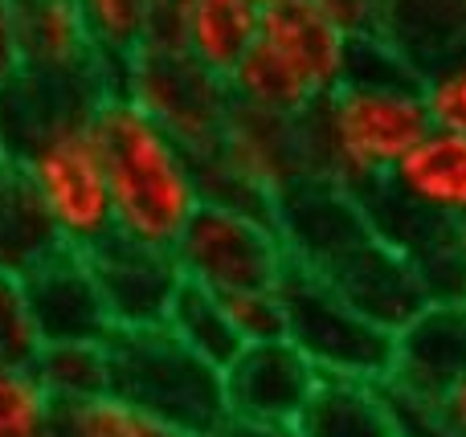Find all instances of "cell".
<instances>
[{"label": "cell", "mask_w": 466, "mask_h": 437, "mask_svg": "<svg viewBox=\"0 0 466 437\" xmlns=\"http://www.w3.org/2000/svg\"><path fill=\"white\" fill-rule=\"evenodd\" d=\"M430 135L418 70L380 37L352 49V74L315 111L299 119L311 180L369 196L397 172V164Z\"/></svg>", "instance_id": "6da1fadb"}, {"label": "cell", "mask_w": 466, "mask_h": 437, "mask_svg": "<svg viewBox=\"0 0 466 437\" xmlns=\"http://www.w3.org/2000/svg\"><path fill=\"white\" fill-rule=\"evenodd\" d=\"M95 139L103 152L115 237L172 253L193 213L205 204L197 155L119 90L98 98Z\"/></svg>", "instance_id": "7a4b0ae2"}, {"label": "cell", "mask_w": 466, "mask_h": 437, "mask_svg": "<svg viewBox=\"0 0 466 437\" xmlns=\"http://www.w3.org/2000/svg\"><path fill=\"white\" fill-rule=\"evenodd\" d=\"M356 41L303 0L262 8L249 54L229 74L233 103L249 111L303 119L352 74Z\"/></svg>", "instance_id": "3957f363"}, {"label": "cell", "mask_w": 466, "mask_h": 437, "mask_svg": "<svg viewBox=\"0 0 466 437\" xmlns=\"http://www.w3.org/2000/svg\"><path fill=\"white\" fill-rule=\"evenodd\" d=\"M111 392L147 409L185 437H221L229 425L226 376L188 352L168 327L111 332Z\"/></svg>", "instance_id": "277c9868"}, {"label": "cell", "mask_w": 466, "mask_h": 437, "mask_svg": "<svg viewBox=\"0 0 466 437\" xmlns=\"http://www.w3.org/2000/svg\"><path fill=\"white\" fill-rule=\"evenodd\" d=\"M201 193L213 204L274 213L299 184L311 180L299 139V119L233 106L209 155L197 160Z\"/></svg>", "instance_id": "5b68a950"}, {"label": "cell", "mask_w": 466, "mask_h": 437, "mask_svg": "<svg viewBox=\"0 0 466 437\" xmlns=\"http://www.w3.org/2000/svg\"><path fill=\"white\" fill-rule=\"evenodd\" d=\"M172 258L185 283L205 286L221 299L238 291L282 286V278L290 274V253L274 213L233 209V204L213 201L193 213Z\"/></svg>", "instance_id": "8992f818"}, {"label": "cell", "mask_w": 466, "mask_h": 437, "mask_svg": "<svg viewBox=\"0 0 466 437\" xmlns=\"http://www.w3.org/2000/svg\"><path fill=\"white\" fill-rule=\"evenodd\" d=\"M115 90L127 94L156 127H164L180 147L201 160L221 139L233 114L229 78L205 70L185 49L144 45L115 78Z\"/></svg>", "instance_id": "52a82bcc"}, {"label": "cell", "mask_w": 466, "mask_h": 437, "mask_svg": "<svg viewBox=\"0 0 466 437\" xmlns=\"http://www.w3.org/2000/svg\"><path fill=\"white\" fill-rule=\"evenodd\" d=\"M287 303V340L311 360L319 376L385 381L393 368V332L339 299L323 278L295 270L282 278Z\"/></svg>", "instance_id": "ba28073f"}, {"label": "cell", "mask_w": 466, "mask_h": 437, "mask_svg": "<svg viewBox=\"0 0 466 437\" xmlns=\"http://www.w3.org/2000/svg\"><path fill=\"white\" fill-rule=\"evenodd\" d=\"M274 221H279V233L287 242L290 266L307 270L315 278L336 270L339 262L352 258L360 245H369L377 237L360 196L344 193V188L319 184V180L299 184L274 209Z\"/></svg>", "instance_id": "9c48e42d"}, {"label": "cell", "mask_w": 466, "mask_h": 437, "mask_svg": "<svg viewBox=\"0 0 466 437\" xmlns=\"http://www.w3.org/2000/svg\"><path fill=\"white\" fill-rule=\"evenodd\" d=\"M16 41H21V74L57 86L115 90V74L98 57L78 0H13Z\"/></svg>", "instance_id": "30bf717a"}, {"label": "cell", "mask_w": 466, "mask_h": 437, "mask_svg": "<svg viewBox=\"0 0 466 437\" xmlns=\"http://www.w3.org/2000/svg\"><path fill=\"white\" fill-rule=\"evenodd\" d=\"M221 376L229 422L241 425H295L319 384L311 360L290 340L246 343Z\"/></svg>", "instance_id": "8fae6325"}, {"label": "cell", "mask_w": 466, "mask_h": 437, "mask_svg": "<svg viewBox=\"0 0 466 437\" xmlns=\"http://www.w3.org/2000/svg\"><path fill=\"white\" fill-rule=\"evenodd\" d=\"M90 258V270L98 278L106 315L115 332H152L164 327L177 291L185 286L180 266L168 250H147V245L111 237Z\"/></svg>", "instance_id": "7c38bea8"}, {"label": "cell", "mask_w": 466, "mask_h": 437, "mask_svg": "<svg viewBox=\"0 0 466 437\" xmlns=\"http://www.w3.org/2000/svg\"><path fill=\"white\" fill-rule=\"evenodd\" d=\"M29 294L33 319L46 343H103L111 340V315H106L98 278L90 258L78 250H57L21 278Z\"/></svg>", "instance_id": "4fadbf2b"}, {"label": "cell", "mask_w": 466, "mask_h": 437, "mask_svg": "<svg viewBox=\"0 0 466 437\" xmlns=\"http://www.w3.org/2000/svg\"><path fill=\"white\" fill-rule=\"evenodd\" d=\"M466 376V299H430L393 332L385 384L418 397H442Z\"/></svg>", "instance_id": "5bb4252c"}, {"label": "cell", "mask_w": 466, "mask_h": 437, "mask_svg": "<svg viewBox=\"0 0 466 437\" xmlns=\"http://www.w3.org/2000/svg\"><path fill=\"white\" fill-rule=\"evenodd\" d=\"M323 283H328L339 299L352 303L360 315L380 323L385 332H397L401 323H410L430 303L413 262L405 258V253H397L393 245H385L380 237H372L352 258H344L336 270H328Z\"/></svg>", "instance_id": "9a60e30c"}, {"label": "cell", "mask_w": 466, "mask_h": 437, "mask_svg": "<svg viewBox=\"0 0 466 437\" xmlns=\"http://www.w3.org/2000/svg\"><path fill=\"white\" fill-rule=\"evenodd\" d=\"M389 196L438 225H462L466 221V135L434 131L397 164L385 180Z\"/></svg>", "instance_id": "2e32d148"}, {"label": "cell", "mask_w": 466, "mask_h": 437, "mask_svg": "<svg viewBox=\"0 0 466 437\" xmlns=\"http://www.w3.org/2000/svg\"><path fill=\"white\" fill-rule=\"evenodd\" d=\"M295 430L299 437H397L385 381L319 376Z\"/></svg>", "instance_id": "e0dca14e"}, {"label": "cell", "mask_w": 466, "mask_h": 437, "mask_svg": "<svg viewBox=\"0 0 466 437\" xmlns=\"http://www.w3.org/2000/svg\"><path fill=\"white\" fill-rule=\"evenodd\" d=\"M377 37L421 74L430 62L466 41V5L462 0H385Z\"/></svg>", "instance_id": "ac0fdd59"}, {"label": "cell", "mask_w": 466, "mask_h": 437, "mask_svg": "<svg viewBox=\"0 0 466 437\" xmlns=\"http://www.w3.org/2000/svg\"><path fill=\"white\" fill-rule=\"evenodd\" d=\"M57 250H62V242H57L49 213L41 209L37 193L21 176V168L5 160L0 164V274L25 278L37 262H46Z\"/></svg>", "instance_id": "d6986e66"}, {"label": "cell", "mask_w": 466, "mask_h": 437, "mask_svg": "<svg viewBox=\"0 0 466 437\" xmlns=\"http://www.w3.org/2000/svg\"><path fill=\"white\" fill-rule=\"evenodd\" d=\"M258 16H262V8L246 5V0H193L185 29V54L193 62H201L205 70L229 78L254 45Z\"/></svg>", "instance_id": "ffe728a7"}, {"label": "cell", "mask_w": 466, "mask_h": 437, "mask_svg": "<svg viewBox=\"0 0 466 437\" xmlns=\"http://www.w3.org/2000/svg\"><path fill=\"white\" fill-rule=\"evenodd\" d=\"M164 327H168L188 352H197V356L209 360L221 372H226L233 360H238V352L246 348L229 319V311H226V303H221V294L205 291V286H193V283H185L177 291Z\"/></svg>", "instance_id": "44dd1931"}, {"label": "cell", "mask_w": 466, "mask_h": 437, "mask_svg": "<svg viewBox=\"0 0 466 437\" xmlns=\"http://www.w3.org/2000/svg\"><path fill=\"white\" fill-rule=\"evenodd\" d=\"M57 405H78L111 392V352L103 343H46L33 364Z\"/></svg>", "instance_id": "7402d4cb"}, {"label": "cell", "mask_w": 466, "mask_h": 437, "mask_svg": "<svg viewBox=\"0 0 466 437\" xmlns=\"http://www.w3.org/2000/svg\"><path fill=\"white\" fill-rule=\"evenodd\" d=\"M152 8L156 0H78L82 25L115 78L152 37Z\"/></svg>", "instance_id": "603a6c76"}, {"label": "cell", "mask_w": 466, "mask_h": 437, "mask_svg": "<svg viewBox=\"0 0 466 437\" xmlns=\"http://www.w3.org/2000/svg\"><path fill=\"white\" fill-rule=\"evenodd\" d=\"M49 437H185L147 409L123 401L119 392H103L95 401L57 405V422Z\"/></svg>", "instance_id": "cb8c5ba5"}, {"label": "cell", "mask_w": 466, "mask_h": 437, "mask_svg": "<svg viewBox=\"0 0 466 437\" xmlns=\"http://www.w3.org/2000/svg\"><path fill=\"white\" fill-rule=\"evenodd\" d=\"M57 401L33 368H0V437H49Z\"/></svg>", "instance_id": "d4e9b609"}, {"label": "cell", "mask_w": 466, "mask_h": 437, "mask_svg": "<svg viewBox=\"0 0 466 437\" xmlns=\"http://www.w3.org/2000/svg\"><path fill=\"white\" fill-rule=\"evenodd\" d=\"M418 86L430 111V127L466 135V41H459L438 62H430L418 74Z\"/></svg>", "instance_id": "484cf974"}, {"label": "cell", "mask_w": 466, "mask_h": 437, "mask_svg": "<svg viewBox=\"0 0 466 437\" xmlns=\"http://www.w3.org/2000/svg\"><path fill=\"white\" fill-rule=\"evenodd\" d=\"M46 348L29 294L16 274H0V368H33Z\"/></svg>", "instance_id": "4316f807"}, {"label": "cell", "mask_w": 466, "mask_h": 437, "mask_svg": "<svg viewBox=\"0 0 466 437\" xmlns=\"http://www.w3.org/2000/svg\"><path fill=\"white\" fill-rule=\"evenodd\" d=\"M226 311L238 327L241 343H266V340H287V303H282V286H262V291H238L226 294Z\"/></svg>", "instance_id": "83f0119b"}, {"label": "cell", "mask_w": 466, "mask_h": 437, "mask_svg": "<svg viewBox=\"0 0 466 437\" xmlns=\"http://www.w3.org/2000/svg\"><path fill=\"white\" fill-rule=\"evenodd\" d=\"M303 5H311L323 21H331L339 33H348L352 41L377 37L380 13H385V0H303Z\"/></svg>", "instance_id": "f1b7e54d"}, {"label": "cell", "mask_w": 466, "mask_h": 437, "mask_svg": "<svg viewBox=\"0 0 466 437\" xmlns=\"http://www.w3.org/2000/svg\"><path fill=\"white\" fill-rule=\"evenodd\" d=\"M389 389V405H393L397 437H446L442 413H438V397H418V392H401L393 384Z\"/></svg>", "instance_id": "f546056e"}, {"label": "cell", "mask_w": 466, "mask_h": 437, "mask_svg": "<svg viewBox=\"0 0 466 437\" xmlns=\"http://www.w3.org/2000/svg\"><path fill=\"white\" fill-rule=\"evenodd\" d=\"M188 13H193V0H156V8H152V37H147V45H156V49H185Z\"/></svg>", "instance_id": "4dcf8cb0"}, {"label": "cell", "mask_w": 466, "mask_h": 437, "mask_svg": "<svg viewBox=\"0 0 466 437\" xmlns=\"http://www.w3.org/2000/svg\"><path fill=\"white\" fill-rule=\"evenodd\" d=\"M21 78V41H16L13 0H0V90Z\"/></svg>", "instance_id": "1f68e13d"}, {"label": "cell", "mask_w": 466, "mask_h": 437, "mask_svg": "<svg viewBox=\"0 0 466 437\" xmlns=\"http://www.w3.org/2000/svg\"><path fill=\"white\" fill-rule=\"evenodd\" d=\"M438 413H442L446 437H466V376L438 397Z\"/></svg>", "instance_id": "d6a6232c"}, {"label": "cell", "mask_w": 466, "mask_h": 437, "mask_svg": "<svg viewBox=\"0 0 466 437\" xmlns=\"http://www.w3.org/2000/svg\"><path fill=\"white\" fill-rule=\"evenodd\" d=\"M221 437H299L295 425H241V422H229Z\"/></svg>", "instance_id": "836d02e7"}, {"label": "cell", "mask_w": 466, "mask_h": 437, "mask_svg": "<svg viewBox=\"0 0 466 437\" xmlns=\"http://www.w3.org/2000/svg\"><path fill=\"white\" fill-rule=\"evenodd\" d=\"M451 250H454V266H459V278H462V291H466V221L454 225V237H451Z\"/></svg>", "instance_id": "e575fe53"}, {"label": "cell", "mask_w": 466, "mask_h": 437, "mask_svg": "<svg viewBox=\"0 0 466 437\" xmlns=\"http://www.w3.org/2000/svg\"><path fill=\"white\" fill-rule=\"evenodd\" d=\"M246 5H254V8H270V5H279V0H246Z\"/></svg>", "instance_id": "d590c367"}, {"label": "cell", "mask_w": 466, "mask_h": 437, "mask_svg": "<svg viewBox=\"0 0 466 437\" xmlns=\"http://www.w3.org/2000/svg\"><path fill=\"white\" fill-rule=\"evenodd\" d=\"M0 164H5V152H0Z\"/></svg>", "instance_id": "8d00e7d4"}, {"label": "cell", "mask_w": 466, "mask_h": 437, "mask_svg": "<svg viewBox=\"0 0 466 437\" xmlns=\"http://www.w3.org/2000/svg\"><path fill=\"white\" fill-rule=\"evenodd\" d=\"M462 5H466V0H462Z\"/></svg>", "instance_id": "74e56055"}]
</instances>
